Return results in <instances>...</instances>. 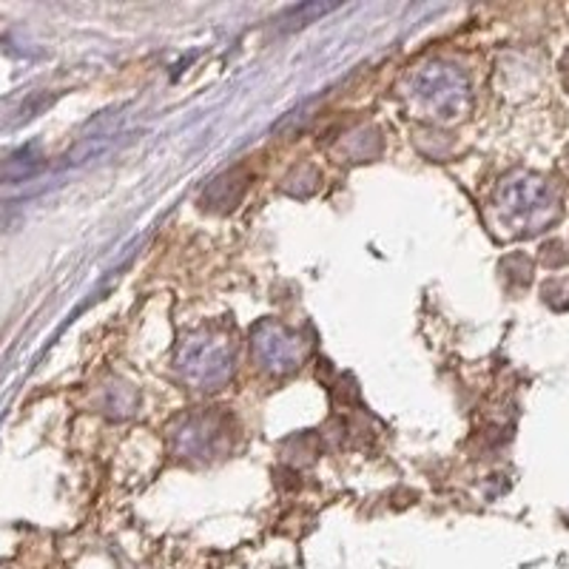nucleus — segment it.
Instances as JSON below:
<instances>
[{"instance_id":"nucleus-1","label":"nucleus","mask_w":569,"mask_h":569,"mask_svg":"<svg viewBox=\"0 0 569 569\" xmlns=\"http://www.w3.org/2000/svg\"><path fill=\"white\" fill-rule=\"evenodd\" d=\"M495 205L502 211L504 223L509 225V233L516 237L544 231L561 214V200L555 194V188L532 174H518L504 182Z\"/></svg>"},{"instance_id":"nucleus-2","label":"nucleus","mask_w":569,"mask_h":569,"mask_svg":"<svg viewBox=\"0 0 569 569\" xmlns=\"http://www.w3.org/2000/svg\"><path fill=\"white\" fill-rule=\"evenodd\" d=\"M233 365V351L225 339L217 337H197L191 339L186 345V353H182L180 367L186 370V376L191 382L203 384L205 390H214L217 384H223L231 374Z\"/></svg>"},{"instance_id":"nucleus-3","label":"nucleus","mask_w":569,"mask_h":569,"mask_svg":"<svg viewBox=\"0 0 569 569\" xmlns=\"http://www.w3.org/2000/svg\"><path fill=\"white\" fill-rule=\"evenodd\" d=\"M419 100H425L435 112V117H456L458 109H465L467 83L447 66H430L419 80Z\"/></svg>"},{"instance_id":"nucleus-4","label":"nucleus","mask_w":569,"mask_h":569,"mask_svg":"<svg viewBox=\"0 0 569 569\" xmlns=\"http://www.w3.org/2000/svg\"><path fill=\"white\" fill-rule=\"evenodd\" d=\"M254 356H260L263 367L268 370H293L296 362L305 356V345L300 337H293L282 325H265L260 333H254Z\"/></svg>"}]
</instances>
